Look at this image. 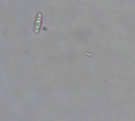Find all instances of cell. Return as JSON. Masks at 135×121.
Here are the masks:
<instances>
[{
	"instance_id": "6da1fadb",
	"label": "cell",
	"mask_w": 135,
	"mask_h": 121,
	"mask_svg": "<svg viewBox=\"0 0 135 121\" xmlns=\"http://www.w3.org/2000/svg\"><path fill=\"white\" fill-rule=\"evenodd\" d=\"M41 19H42V14H41V12H38V14H37V20H36V23H35V33H36V34L40 31Z\"/></svg>"
}]
</instances>
